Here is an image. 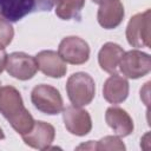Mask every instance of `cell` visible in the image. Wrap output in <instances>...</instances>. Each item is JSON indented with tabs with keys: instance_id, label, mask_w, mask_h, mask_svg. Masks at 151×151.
<instances>
[{
	"instance_id": "1",
	"label": "cell",
	"mask_w": 151,
	"mask_h": 151,
	"mask_svg": "<svg viewBox=\"0 0 151 151\" xmlns=\"http://www.w3.org/2000/svg\"><path fill=\"white\" fill-rule=\"evenodd\" d=\"M0 113L19 134L28 132L34 124L32 114L24 105L20 92L11 85L0 87Z\"/></svg>"
},
{
	"instance_id": "2",
	"label": "cell",
	"mask_w": 151,
	"mask_h": 151,
	"mask_svg": "<svg viewBox=\"0 0 151 151\" xmlns=\"http://www.w3.org/2000/svg\"><path fill=\"white\" fill-rule=\"evenodd\" d=\"M57 0H0V18L17 22L28 14L50 12Z\"/></svg>"
},
{
	"instance_id": "3",
	"label": "cell",
	"mask_w": 151,
	"mask_h": 151,
	"mask_svg": "<svg viewBox=\"0 0 151 151\" xmlns=\"http://www.w3.org/2000/svg\"><path fill=\"white\" fill-rule=\"evenodd\" d=\"M66 93L72 105L86 106L96 96V83L88 73L76 72L66 81Z\"/></svg>"
},
{
	"instance_id": "4",
	"label": "cell",
	"mask_w": 151,
	"mask_h": 151,
	"mask_svg": "<svg viewBox=\"0 0 151 151\" xmlns=\"http://www.w3.org/2000/svg\"><path fill=\"white\" fill-rule=\"evenodd\" d=\"M31 101L38 111L50 116L58 114L64 109V101L59 90L47 84H39L33 87Z\"/></svg>"
},
{
	"instance_id": "5",
	"label": "cell",
	"mask_w": 151,
	"mask_h": 151,
	"mask_svg": "<svg viewBox=\"0 0 151 151\" xmlns=\"http://www.w3.org/2000/svg\"><path fill=\"white\" fill-rule=\"evenodd\" d=\"M119 68L124 77L138 79L146 76L151 71V58L143 51L131 50L124 52L119 61Z\"/></svg>"
},
{
	"instance_id": "6",
	"label": "cell",
	"mask_w": 151,
	"mask_h": 151,
	"mask_svg": "<svg viewBox=\"0 0 151 151\" xmlns=\"http://www.w3.org/2000/svg\"><path fill=\"white\" fill-rule=\"evenodd\" d=\"M150 9L134 14L126 26V39L132 47H150Z\"/></svg>"
},
{
	"instance_id": "7",
	"label": "cell",
	"mask_w": 151,
	"mask_h": 151,
	"mask_svg": "<svg viewBox=\"0 0 151 151\" xmlns=\"http://www.w3.org/2000/svg\"><path fill=\"white\" fill-rule=\"evenodd\" d=\"M58 54L65 63L72 65H83L90 58V46L87 41L80 37H65L58 46Z\"/></svg>"
},
{
	"instance_id": "8",
	"label": "cell",
	"mask_w": 151,
	"mask_h": 151,
	"mask_svg": "<svg viewBox=\"0 0 151 151\" xmlns=\"http://www.w3.org/2000/svg\"><path fill=\"white\" fill-rule=\"evenodd\" d=\"M5 68L13 78L19 80H28L35 76L38 65L34 57L25 52H13L7 55Z\"/></svg>"
},
{
	"instance_id": "9",
	"label": "cell",
	"mask_w": 151,
	"mask_h": 151,
	"mask_svg": "<svg viewBox=\"0 0 151 151\" xmlns=\"http://www.w3.org/2000/svg\"><path fill=\"white\" fill-rule=\"evenodd\" d=\"M61 112L65 127L71 134L83 137L92 130V119L86 110L71 105L63 109Z\"/></svg>"
},
{
	"instance_id": "10",
	"label": "cell",
	"mask_w": 151,
	"mask_h": 151,
	"mask_svg": "<svg viewBox=\"0 0 151 151\" xmlns=\"http://www.w3.org/2000/svg\"><path fill=\"white\" fill-rule=\"evenodd\" d=\"M22 140L29 147L37 150H47L51 147V144L55 137V130L53 125L42 120H34L32 129L21 134Z\"/></svg>"
},
{
	"instance_id": "11",
	"label": "cell",
	"mask_w": 151,
	"mask_h": 151,
	"mask_svg": "<svg viewBox=\"0 0 151 151\" xmlns=\"http://www.w3.org/2000/svg\"><path fill=\"white\" fill-rule=\"evenodd\" d=\"M38 70H40L45 76L51 78H63L67 72L66 63L55 51L45 50L40 51L35 57Z\"/></svg>"
},
{
	"instance_id": "12",
	"label": "cell",
	"mask_w": 151,
	"mask_h": 151,
	"mask_svg": "<svg viewBox=\"0 0 151 151\" xmlns=\"http://www.w3.org/2000/svg\"><path fill=\"white\" fill-rule=\"evenodd\" d=\"M125 15L124 6L120 0H110L99 6L97 12L98 24L105 29L118 27Z\"/></svg>"
},
{
	"instance_id": "13",
	"label": "cell",
	"mask_w": 151,
	"mask_h": 151,
	"mask_svg": "<svg viewBox=\"0 0 151 151\" xmlns=\"http://www.w3.org/2000/svg\"><path fill=\"white\" fill-rule=\"evenodd\" d=\"M105 122L119 137H127L133 132L134 125L130 114L122 107L111 106L105 112Z\"/></svg>"
},
{
	"instance_id": "14",
	"label": "cell",
	"mask_w": 151,
	"mask_h": 151,
	"mask_svg": "<svg viewBox=\"0 0 151 151\" xmlns=\"http://www.w3.org/2000/svg\"><path fill=\"white\" fill-rule=\"evenodd\" d=\"M130 85L125 77L117 73L111 74L104 83L103 97L110 104H120L129 96Z\"/></svg>"
},
{
	"instance_id": "15",
	"label": "cell",
	"mask_w": 151,
	"mask_h": 151,
	"mask_svg": "<svg viewBox=\"0 0 151 151\" xmlns=\"http://www.w3.org/2000/svg\"><path fill=\"white\" fill-rule=\"evenodd\" d=\"M124 50L116 42H105L98 53V64L100 68L110 74L117 73L119 61L124 54Z\"/></svg>"
},
{
	"instance_id": "16",
	"label": "cell",
	"mask_w": 151,
	"mask_h": 151,
	"mask_svg": "<svg viewBox=\"0 0 151 151\" xmlns=\"http://www.w3.org/2000/svg\"><path fill=\"white\" fill-rule=\"evenodd\" d=\"M55 14L61 20H80L85 0H57Z\"/></svg>"
},
{
	"instance_id": "17",
	"label": "cell",
	"mask_w": 151,
	"mask_h": 151,
	"mask_svg": "<svg viewBox=\"0 0 151 151\" xmlns=\"http://www.w3.org/2000/svg\"><path fill=\"white\" fill-rule=\"evenodd\" d=\"M125 144L119 136H106L94 143V150H125Z\"/></svg>"
},
{
	"instance_id": "18",
	"label": "cell",
	"mask_w": 151,
	"mask_h": 151,
	"mask_svg": "<svg viewBox=\"0 0 151 151\" xmlns=\"http://www.w3.org/2000/svg\"><path fill=\"white\" fill-rule=\"evenodd\" d=\"M14 37V28L12 24L4 19L0 18V48H6L8 46Z\"/></svg>"
},
{
	"instance_id": "19",
	"label": "cell",
	"mask_w": 151,
	"mask_h": 151,
	"mask_svg": "<svg viewBox=\"0 0 151 151\" xmlns=\"http://www.w3.org/2000/svg\"><path fill=\"white\" fill-rule=\"evenodd\" d=\"M7 53L5 51V48H0V74L4 72L5 67H6V61H7Z\"/></svg>"
},
{
	"instance_id": "20",
	"label": "cell",
	"mask_w": 151,
	"mask_h": 151,
	"mask_svg": "<svg viewBox=\"0 0 151 151\" xmlns=\"http://www.w3.org/2000/svg\"><path fill=\"white\" fill-rule=\"evenodd\" d=\"M94 4H97V5H103V4H105V2H107V1H110V0H92Z\"/></svg>"
},
{
	"instance_id": "21",
	"label": "cell",
	"mask_w": 151,
	"mask_h": 151,
	"mask_svg": "<svg viewBox=\"0 0 151 151\" xmlns=\"http://www.w3.org/2000/svg\"><path fill=\"white\" fill-rule=\"evenodd\" d=\"M1 139H5V133H4L2 129L0 127V140H1Z\"/></svg>"
},
{
	"instance_id": "22",
	"label": "cell",
	"mask_w": 151,
	"mask_h": 151,
	"mask_svg": "<svg viewBox=\"0 0 151 151\" xmlns=\"http://www.w3.org/2000/svg\"><path fill=\"white\" fill-rule=\"evenodd\" d=\"M0 85H1V83H0Z\"/></svg>"
}]
</instances>
